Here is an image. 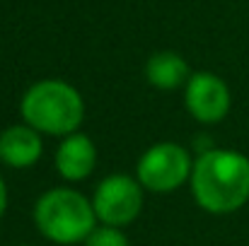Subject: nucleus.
Segmentation results:
<instances>
[{
  "instance_id": "nucleus-1",
  "label": "nucleus",
  "mask_w": 249,
  "mask_h": 246,
  "mask_svg": "<svg viewBox=\"0 0 249 246\" xmlns=\"http://www.w3.org/2000/svg\"><path fill=\"white\" fill-rule=\"evenodd\" d=\"M191 196L211 215H230L249 200V157L235 150H203L191 166Z\"/></svg>"
},
{
  "instance_id": "nucleus-2",
  "label": "nucleus",
  "mask_w": 249,
  "mask_h": 246,
  "mask_svg": "<svg viewBox=\"0 0 249 246\" xmlns=\"http://www.w3.org/2000/svg\"><path fill=\"white\" fill-rule=\"evenodd\" d=\"M19 114L24 123L41 135L66 138L78 133L85 118V101L83 94L68 82L41 80L24 92Z\"/></svg>"
},
{
  "instance_id": "nucleus-3",
  "label": "nucleus",
  "mask_w": 249,
  "mask_h": 246,
  "mask_svg": "<svg viewBox=\"0 0 249 246\" xmlns=\"http://www.w3.org/2000/svg\"><path fill=\"white\" fill-rule=\"evenodd\" d=\"M97 222L92 200L75 188H49L34 205V225L39 234L53 244H80L92 234Z\"/></svg>"
},
{
  "instance_id": "nucleus-4",
  "label": "nucleus",
  "mask_w": 249,
  "mask_h": 246,
  "mask_svg": "<svg viewBox=\"0 0 249 246\" xmlns=\"http://www.w3.org/2000/svg\"><path fill=\"white\" fill-rule=\"evenodd\" d=\"M191 157L177 143H155L136 166V179L150 193H172L191 176Z\"/></svg>"
},
{
  "instance_id": "nucleus-5",
  "label": "nucleus",
  "mask_w": 249,
  "mask_h": 246,
  "mask_svg": "<svg viewBox=\"0 0 249 246\" xmlns=\"http://www.w3.org/2000/svg\"><path fill=\"white\" fill-rule=\"evenodd\" d=\"M143 186L128 174H111L102 179L92 196L94 215L102 225L126 227L143 210Z\"/></svg>"
},
{
  "instance_id": "nucleus-6",
  "label": "nucleus",
  "mask_w": 249,
  "mask_h": 246,
  "mask_svg": "<svg viewBox=\"0 0 249 246\" xmlns=\"http://www.w3.org/2000/svg\"><path fill=\"white\" fill-rule=\"evenodd\" d=\"M184 104L191 118H196L198 123H218L228 116L232 99H230L228 84L218 75L201 70V73H194L186 82Z\"/></svg>"
},
{
  "instance_id": "nucleus-7",
  "label": "nucleus",
  "mask_w": 249,
  "mask_h": 246,
  "mask_svg": "<svg viewBox=\"0 0 249 246\" xmlns=\"http://www.w3.org/2000/svg\"><path fill=\"white\" fill-rule=\"evenodd\" d=\"M44 150L41 133L27 123L10 126L0 133V162L12 169H29L39 162Z\"/></svg>"
},
{
  "instance_id": "nucleus-8",
  "label": "nucleus",
  "mask_w": 249,
  "mask_h": 246,
  "mask_svg": "<svg viewBox=\"0 0 249 246\" xmlns=\"http://www.w3.org/2000/svg\"><path fill=\"white\" fill-rule=\"evenodd\" d=\"M56 171L66 181H83L97 166V148L85 133L66 135L56 150Z\"/></svg>"
},
{
  "instance_id": "nucleus-9",
  "label": "nucleus",
  "mask_w": 249,
  "mask_h": 246,
  "mask_svg": "<svg viewBox=\"0 0 249 246\" xmlns=\"http://www.w3.org/2000/svg\"><path fill=\"white\" fill-rule=\"evenodd\" d=\"M145 78L148 82L160 89V92H172L181 84H186L191 73H189V66L186 61L174 53V51H160V53H153L148 66H145Z\"/></svg>"
},
{
  "instance_id": "nucleus-10",
  "label": "nucleus",
  "mask_w": 249,
  "mask_h": 246,
  "mask_svg": "<svg viewBox=\"0 0 249 246\" xmlns=\"http://www.w3.org/2000/svg\"><path fill=\"white\" fill-rule=\"evenodd\" d=\"M85 246H128V237L119 230V227H94L92 234L85 239Z\"/></svg>"
},
{
  "instance_id": "nucleus-11",
  "label": "nucleus",
  "mask_w": 249,
  "mask_h": 246,
  "mask_svg": "<svg viewBox=\"0 0 249 246\" xmlns=\"http://www.w3.org/2000/svg\"><path fill=\"white\" fill-rule=\"evenodd\" d=\"M7 210V186H5V179L0 176V217L5 215Z\"/></svg>"
},
{
  "instance_id": "nucleus-12",
  "label": "nucleus",
  "mask_w": 249,
  "mask_h": 246,
  "mask_svg": "<svg viewBox=\"0 0 249 246\" xmlns=\"http://www.w3.org/2000/svg\"><path fill=\"white\" fill-rule=\"evenodd\" d=\"M27 246H29V244H27Z\"/></svg>"
}]
</instances>
